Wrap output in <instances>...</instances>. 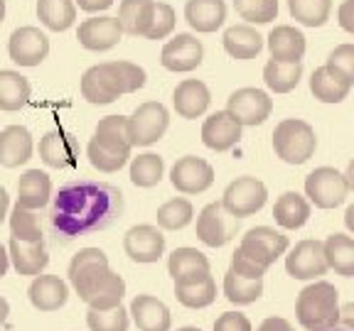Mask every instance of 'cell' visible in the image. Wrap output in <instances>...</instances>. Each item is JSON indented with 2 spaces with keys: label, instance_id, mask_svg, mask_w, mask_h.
<instances>
[{
  "label": "cell",
  "instance_id": "cell-1",
  "mask_svg": "<svg viewBox=\"0 0 354 331\" xmlns=\"http://www.w3.org/2000/svg\"><path fill=\"white\" fill-rule=\"evenodd\" d=\"M121 211V192L109 184L77 182L59 189L52 221L66 236L109 226Z\"/></svg>",
  "mask_w": 354,
  "mask_h": 331
},
{
  "label": "cell",
  "instance_id": "cell-2",
  "mask_svg": "<svg viewBox=\"0 0 354 331\" xmlns=\"http://www.w3.org/2000/svg\"><path fill=\"white\" fill-rule=\"evenodd\" d=\"M82 96L94 106H109L123 94L145 86V69L133 61H101L82 74Z\"/></svg>",
  "mask_w": 354,
  "mask_h": 331
},
{
  "label": "cell",
  "instance_id": "cell-3",
  "mask_svg": "<svg viewBox=\"0 0 354 331\" xmlns=\"http://www.w3.org/2000/svg\"><path fill=\"white\" fill-rule=\"evenodd\" d=\"M295 317L308 331L335 329L339 319V292L337 287L320 280L313 282L295 299Z\"/></svg>",
  "mask_w": 354,
  "mask_h": 331
},
{
  "label": "cell",
  "instance_id": "cell-4",
  "mask_svg": "<svg viewBox=\"0 0 354 331\" xmlns=\"http://www.w3.org/2000/svg\"><path fill=\"white\" fill-rule=\"evenodd\" d=\"M317 138L313 126L300 118H286L273 130V150L288 165H305L315 154Z\"/></svg>",
  "mask_w": 354,
  "mask_h": 331
},
{
  "label": "cell",
  "instance_id": "cell-5",
  "mask_svg": "<svg viewBox=\"0 0 354 331\" xmlns=\"http://www.w3.org/2000/svg\"><path fill=\"white\" fill-rule=\"evenodd\" d=\"M170 113L160 101H145L128 116V135L133 148H148L167 132Z\"/></svg>",
  "mask_w": 354,
  "mask_h": 331
},
{
  "label": "cell",
  "instance_id": "cell-6",
  "mask_svg": "<svg viewBox=\"0 0 354 331\" xmlns=\"http://www.w3.org/2000/svg\"><path fill=\"white\" fill-rule=\"evenodd\" d=\"M347 179L335 167H317L305 177V197L317 209H335L347 199Z\"/></svg>",
  "mask_w": 354,
  "mask_h": 331
},
{
  "label": "cell",
  "instance_id": "cell-7",
  "mask_svg": "<svg viewBox=\"0 0 354 331\" xmlns=\"http://www.w3.org/2000/svg\"><path fill=\"white\" fill-rule=\"evenodd\" d=\"M266 199H268V189L261 179L256 177H236L227 189H224V197H221V206L229 211L236 219H246V216H254L256 211L263 209Z\"/></svg>",
  "mask_w": 354,
  "mask_h": 331
},
{
  "label": "cell",
  "instance_id": "cell-8",
  "mask_svg": "<svg viewBox=\"0 0 354 331\" xmlns=\"http://www.w3.org/2000/svg\"><path fill=\"white\" fill-rule=\"evenodd\" d=\"M109 270V258L101 248H82L74 253L72 263H69V282H72L74 292L79 294L82 302L104 280Z\"/></svg>",
  "mask_w": 354,
  "mask_h": 331
},
{
  "label": "cell",
  "instance_id": "cell-9",
  "mask_svg": "<svg viewBox=\"0 0 354 331\" xmlns=\"http://www.w3.org/2000/svg\"><path fill=\"white\" fill-rule=\"evenodd\" d=\"M239 226L236 216L229 214L221 201H212L197 216V238L209 248H221L234 238Z\"/></svg>",
  "mask_w": 354,
  "mask_h": 331
},
{
  "label": "cell",
  "instance_id": "cell-10",
  "mask_svg": "<svg viewBox=\"0 0 354 331\" xmlns=\"http://www.w3.org/2000/svg\"><path fill=\"white\" fill-rule=\"evenodd\" d=\"M227 110L236 118L241 126H263L268 118H271L273 110V101L271 96L266 94L263 88H239L229 96L227 101Z\"/></svg>",
  "mask_w": 354,
  "mask_h": 331
},
{
  "label": "cell",
  "instance_id": "cell-11",
  "mask_svg": "<svg viewBox=\"0 0 354 331\" xmlns=\"http://www.w3.org/2000/svg\"><path fill=\"white\" fill-rule=\"evenodd\" d=\"M239 250H243L251 260H256L268 270L288 250V236H283L281 231H276L271 226H256L251 231H246V236L239 243Z\"/></svg>",
  "mask_w": 354,
  "mask_h": 331
},
{
  "label": "cell",
  "instance_id": "cell-12",
  "mask_svg": "<svg viewBox=\"0 0 354 331\" xmlns=\"http://www.w3.org/2000/svg\"><path fill=\"white\" fill-rule=\"evenodd\" d=\"M8 54L17 66H39L50 54V37L35 25H22L8 39Z\"/></svg>",
  "mask_w": 354,
  "mask_h": 331
},
{
  "label": "cell",
  "instance_id": "cell-13",
  "mask_svg": "<svg viewBox=\"0 0 354 331\" xmlns=\"http://www.w3.org/2000/svg\"><path fill=\"white\" fill-rule=\"evenodd\" d=\"M286 270L293 280H315V277L325 275L330 270V265H327L322 241H315V238L300 241L286 255Z\"/></svg>",
  "mask_w": 354,
  "mask_h": 331
},
{
  "label": "cell",
  "instance_id": "cell-14",
  "mask_svg": "<svg viewBox=\"0 0 354 331\" xmlns=\"http://www.w3.org/2000/svg\"><path fill=\"white\" fill-rule=\"evenodd\" d=\"M170 182L180 194H202L214 184V167L202 157L185 154L172 165Z\"/></svg>",
  "mask_w": 354,
  "mask_h": 331
},
{
  "label": "cell",
  "instance_id": "cell-15",
  "mask_svg": "<svg viewBox=\"0 0 354 331\" xmlns=\"http://www.w3.org/2000/svg\"><path fill=\"white\" fill-rule=\"evenodd\" d=\"M205 59V47L194 34L189 32H180L165 42L160 52V64L165 66L167 72L175 74H185V72H194Z\"/></svg>",
  "mask_w": 354,
  "mask_h": 331
},
{
  "label": "cell",
  "instance_id": "cell-16",
  "mask_svg": "<svg viewBox=\"0 0 354 331\" xmlns=\"http://www.w3.org/2000/svg\"><path fill=\"white\" fill-rule=\"evenodd\" d=\"M123 37V28L118 17L113 15H94L88 20L79 22L77 39L84 50L91 52H106L111 47H116Z\"/></svg>",
  "mask_w": 354,
  "mask_h": 331
},
{
  "label": "cell",
  "instance_id": "cell-17",
  "mask_svg": "<svg viewBox=\"0 0 354 331\" xmlns=\"http://www.w3.org/2000/svg\"><path fill=\"white\" fill-rule=\"evenodd\" d=\"M123 250L133 263H158L165 253V236L150 223H140L128 228L123 236Z\"/></svg>",
  "mask_w": 354,
  "mask_h": 331
},
{
  "label": "cell",
  "instance_id": "cell-18",
  "mask_svg": "<svg viewBox=\"0 0 354 331\" xmlns=\"http://www.w3.org/2000/svg\"><path fill=\"white\" fill-rule=\"evenodd\" d=\"M241 128L229 110H216L202 123V143L214 152H227L241 140Z\"/></svg>",
  "mask_w": 354,
  "mask_h": 331
},
{
  "label": "cell",
  "instance_id": "cell-19",
  "mask_svg": "<svg viewBox=\"0 0 354 331\" xmlns=\"http://www.w3.org/2000/svg\"><path fill=\"white\" fill-rule=\"evenodd\" d=\"M128 314L133 317L138 331H170L172 314L162 299L153 294H136L128 307Z\"/></svg>",
  "mask_w": 354,
  "mask_h": 331
},
{
  "label": "cell",
  "instance_id": "cell-20",
  "mask_svg": "<svg viewBox=\"0 0 354 331\" xmlns=\"http://www.w3.org/2000/svg\"><path fill=\"white\" fill-rule=\"evenodd\" d=\"M209 103H212L209 88H207L205 81H199V79H185V81L177 83L175 94H172V106H175L177 116L187 118V121L205 116Z\"/></svg>",
  "mask_w": 354,
  "mask_h": 331
},
{
  "label": "cell",
  "instance_id": "cell-21",
  "mask_svg": "<svg viewBox=\"0 0 354 331\" xmlns=\"http://www.w3.org/2000/svg\"><path fill=\"white\" fill-rule=\"evenodd\" d=\"M35 140L25 126H8L0 130V165L20 167L32 157Z\"/></svg>",
  "mask_w": 354,
  "mask_h": 331
},
{
  "label": "cell",
  "instance_id": "cell-22",
  "mask_svg": "<svg viewBox=\"0 0 354 331\" xmlns=\"http://www.w3.org/2000/svg\"><path fill=\"white\" fill-rule=\"evenodd\" d=\"M28 297L39 312H57L69 299V285L57 275H37L30 282Z\"/></svg>",
  "mask_w": 354,
  "mask_h": 331
},
{
  "label": "cell",
  "instance_id": "cell-23",
  "mask_svg": "<svg viewBox=\"0 0 354 331\" xmlns=\"http://www.w3.org/2000/svg\"><path fill=\"white\" fill-rule=\"evenodd\" d=\"M8 255H10V263L17 270V275H25V277L42 275L44 268L50 265V255H47V248H44V241L25 243V241H17V238H10Z\"/></svg>",
  "mask_w": 354,
  "mask_h": 331
},
{
  "label": "cell",
  "instance_id": "cell-24",
  "mask_svg": "<svg viewBox=\"0 0 354 331\" xmlns=\"http://www.w3.org/2000/svg\"><path fill=\"white\" fill-rule=\"evenodd\" d=\"M39 157L47 167H55V170H64V167H72L77 162V143L69 132L55 130L44 132L39 138Z\"/></svg>",
  "mask_w": 354,
  "mask_h": 331
},
{
  "label": "cell",
  "instance_id": "cell-25",
  "mask_svg": "<svg viewBox=\"0 0 354 331\" xmlns=\"http://www.w3.org/2000/svg\"><path fill=\"white\" fill-rule=\"evenodd\" d=\"M305 34L293 25H276L268 32V50H271V59L283 61V64H295L303 61L305 57Z\"/></svg>",
  "mask_w": 354,
  "mask_h": 331
},
{
  "label": "cell",
  "instance_id": "cell-26",
  "mask_svg": "<svg viewBox=\"0 0 354 331\" xmlns=\"http://www.w3.org/2000/svg\"><path fill=\"white\" fill-rule=\"evenodd\" d=\"M185 20L197 32H216L227 20V3L224 0H187Z\"/></svg>",
  "mask_w": 354,
  "mask_h": 331
},
{
  "label": "cell",
  "instance_id": "cell-27",
  "mask_svg": "<svg viewBox=\"0 0 354 331\" xmlns=\"http://www.w3.org/2000/svg\"><path fill=\"white\" fill-rule=\"evenodd\" d=\"M167 272L175 282H192L209 275V260L197 248H175L167 258Z\"/></svg>",
  "mask_w": 354,
  "mask_h": 331
},
{
  "label": "cell",
  "instance_id": "cell-28",
  "mask_svg": "<svg viewBox=\"0 0 354 331\" xmlns=\"http://www.w3.org/2000/svg\"><path fill=\"white\" fill-rule=\"evenodd\" d=\"M221 42H224L227 54L234 57V59H254V57L263 50V34H261L254 25H249V22L227 28Z\"/></svg>",
  "mask_w": 354,
  "mask_h": 331
},
{
  "label": "cell",
  "instance_id": "cell-29",
  "mask_svg": "<svg viewBox=\"0 0 354 331\" xmlns=\"http://www.w3.org/2000/svg\"><path fill=\"white\" fill-rule=\"evenodd\" d=\"M349 88H352V83L327 64L317 66L310 77V91L322 103H339L349 96Z\"/></svg>",
  "mask_w": 354,
  "mask_h": 331
},
{
  "label": "cell",
  "instance_id": "cell-30",
  "mask_svg": "<svg viewBox=\"0 0 354 331\" xmlns=\"http://www.w3.org/2000/svg\"><path fill=\"white\" fill-rule=\"evenodd\" d=\"M52 197V179L42 170H28L17 182V204L25 209H42Z\"/></svg>",
  "mask_w": 354,
  "mask_h": 331
},
{
  "label": "cell",
  "instance_id": "cell-31",
  "mask_svg": "<svg viewBox=\"0 0 354 331\" xmlns=\"http://www.w3.org/2000/svg\"><path fill=\"white\" fill-rule=\"evenodd\" d=\"M101 148L111 150V152L126 154L131 157V135H128V116H106L96 123L94 138Z\"/></svg>",
  "mask_w": 354,
  "mask_h": 331
},
{
  "label": "cell",
  "instance_id": "cell-32",
  "mask_svg": "<svg viewBox=\"0 0 354 331\" xmlns=\"http://www.w3.org/2000/svg\"><path fill=\"white\" fill-rule=\"evenodd\" d=\"M273 219L281 228L286 231H295V228L305 226L310 219V201L300 197L298 192H286L276 199L273 204Z\"/></svg>",
  "mask_w": 354,
  "mask_h": 331
},
{
  "label": "cell",
  "instance_id": "cell-33",
  "mask_svg": "<svg viewBox=\"0 0 354 331\" xmlns=\"http://www.w3.org/2000/svg\"><path fill=\"white\" fill-rule=\"evenodd\" d=\"M32 86L15 69H0V110H20L30 101Z\"/></svg>",
  "mask_w": 354,
  "mask_h": 331
},
{
  "label": "cell",
  "instance_id": "cell-34",
  "mask_svg": "<svg viewBox=\"0 0 354 331\" xmlns=\"http://www.w3.org/2000/svg\"><path fill=\"white\" fill-rule=\"evenodd\" d=\"M327 265L342 277H354V238L344 233H332L322 243Z\"/></svg>",
  "mask_w": 354,
  "mask_h": 331
},
{
  "label": "cell",
  "instance_id": "cell-35",
  "mask_svg": "<svg viewBox=\"0 0 354 331\" xmlns=\"http://www.w3.org/2000/svg\"><path fill=\"white\" fill-rule=\"evenodd\" d=\"M177 302L187 309H205L216 299V282L212 275L199 277L192 282H175Z\"/></svg>",
  "mask_w": 354,
  "mask_h": 331
},
{
  "label": "cell",
  "instance_id": "cell-36",
  "mask_svg": "<svg viewBox=\"0 0 354 331\" xmlns=\"http://www.w3.org/2000/svg\"><path fill=\"white\" fill-rule=\"evenodd\" d=\"M37 20L47 30L64 32L77 20V3L74 0H37Z\"/></svg>",
  "mask_w": 354,
  "mask_h": 331
},
{
  "label": "cell",
  "instance_id": "cell-37",
  "mask_svg": "<svg viewBox=\"0 0 354 331\" xmlns=\"http://www.w3.org/2000/svg\"><path fill=\"white\" fill-rule=\"evenodd\" d=\"M155 0H121L118 6V22L126 34L145 37V30L150 25Z\"/></svg>",
  "mask_w": 354,
  "mask_h": 331
},
{
  "label": "cell",
  "instance_id": "cell-38",
  "mask_svg": "<svg viewBox=\"0 0 354 331\" xmlns=\"http://www.w3.org/2000/svg\"><path fill=\"white\" fill-rule=\"evenodd\" d=\"M303 79V61H295V64H283V61L268 59L263 66V81L266 86L276 91V94H288L293 91L295 86Z\"/></svg>",
  "mask_w": 354,
  "mask_h": 331
},
{
  "label": "cell",
  "instance_id": "cell-39",
  "mask_svg": "<svg viewBox=\"0 0 354 331\" xmlns=\"http://www.w3.org/2000/svg\"><path fill=\"white\" fill-rule=\"evenodd\" d=\"M123 294H126V282H123V277L118 275V272L109 270L104 275V280L91 290V294H88L84 302L88 304V309H113L121 304Z\"/></svg>",
  "mask_w": 354,
  "mask_h": 331
},
{
  "label": "cell",
  "instance_id": "cell-40",
  "mask_svg": "<svg viewBox=\"0 0 354 331\" xmlns=\"http://www.w3.org/2000/svg\"><path fill=\"white\" fill-rule=\"evenodd\" d=\"M162 174H165V160L160 154L145 152L133 157L131 162V182L140 189H150L155 184H160Z\"/></svg>",
  "mask_w": 354,
  "mask_h": 331
},
{
  "label": "cell",
  "instance_id": "cell-41",
  "mask_svg": "<svg viewBox=\"0 0 354 331\" xmlns=\"http://www.w3.org/2000/svg\"><path fill=\"white\" fill-rule=\"evenodd\" d=\"M263 294V280H249V277L236 275L234 270H229L224 275V297L232 304H254L256 299Z\"/></svg>",
  "mask_w": 354,
  "mask_h": 331
},
{
  "label": "cell",
  "instance_id": "cell-42",
  "mask_svg": "<svg viewBox=\"0 0 354 331\" xmlns=\"http://www.w3.org/2000/svg\"><path fill=\"white\" fill-rule=\"evenodd\" d=\"M288 10L300 25L308 28H322L330 20L332 0H288Z\"/></svg>",
  "mask_w": 354,
  "mask_h": 331
},
{
  "label": "cell",
  "instance_id": "cell-43",
  "mask_svg": "<svg viewBox=\"0 0 354 331\" xmlns=\"http://www.w3.org/2000/svg\"><path fill=\"white\" fill-rule=\"evenodd\" d=\"M192 216H194V206L189 204V199L175 197L158 209L155 219H158V226L165 228V231H180V228H185L192 221Z\"/></svg>",
  "mask_w": 354,
  "mask_h": 331
},
{
  "label": "cell",
  "instance_id": "cell-44",
  "mask_svg": "<svg viewBox=\"0 0 354 331\" xmlns=\"http://www.w3.org/2000/svg\"><path fill=\"white\" fill-rule=\"evenodd\" d=\"M10 233L12 238L25 243H39L42 241V226H39V216L32 209L15 204L10 211Z\"/></svg>",
  "mask_w": 354,
  "mask_h": 331
},
{
  "label": "cell",
  "instance_id": "cell-45",
  "mask_svg": "<svg viewBox=\"0 0 354 331\" xmlns=\"http://www.w3.org/2000/svg\"><path fill=\"white\" fill-rule=\"evenodd\" d=\"M131 314L121 304L113 309H88L86 326L88 331H128Z\"/></svg>",
  "mask_w": 354,
  "mask_h": 331
},
{
  "label": "cell",
  "instance_id": "cell-46",
  "mask_svg": "<svg viewBox=\"0 0 354 331\" xmlns=\"http://www.w3.org/2000/svg\"><path fill=\"white\" fill-rule=\"evenodd\" d=\"M234 10L249 25H266L278 17V0H234Z\"/></svg>",
  "mask_w": 354,
  "mask_h": 331
},
{
  "label": "cell",
  "instance_id": "cell-47",
  "mask_svg": "<svg viewBox=\"0 0 354 331\" xmlns=\"http://www.w3.org/2000/svg\"><path fill=\"white\" fill-rule=\"evenodd\" d=\"M175 8L170 3H162V0H155L153 15H150V25L145 30V37L148 39H165L167 34L175 30Z\"/></svg>",
  "mask_w": 354,
  "mask_h": 331
},
{
  "label": "cell",
  "instance_id": "cell-48",
  "mask_svg": "<svg viewBox=\"0 0 354 331\" xmlns=\"http://www.w3.org/2000/svg\"><path fill=\"white\" fill-rule=\"evenodd\" d=\"M86 157H88V162H91V167H94V170L106 172V174H113V172H118L128 162L126 154L111 152V150L101 148V145L96 143V140H88V145H86Z\"/></svg>",
  "mask_w": 354,
  "mask_h": 331
},
{
  "label": "cell",
  "instance_id": "cell-49",
  "mask_svg": "<svg viewBox=\"0 0 354 331\" xmlns=\"http://www.w3.org/2000/svg\"><path fill=\"white\" fill-rule=\"evenodd\" d=\"M325 64L342 74L349 83H354V44H339V47H335L327 54Z\"/></svg>",
  "mask_w": 354,
  "mask_h": 331
},
{
  "label": "cell",
  "instance_id": "cell-50",
  "mask_svg": "<svg viewBox=\"0 0 354 331\" xmlns=\"http://www.w3.org/2000/svg\"><path fill=\"white\" fill-rule=\"evenodd\" d=\"M229 270H234L236 275H241V277H249V280H263V275H266V268L263 265H259L256 260H251L249 255L243 253V250H234V255H232V268Z\"/></svg>",
  "mask_w": 354,
  "mask_h": 331
},
{
  "label": "cell",
  "instance_id": "cell-51",
  "mask_svg": "<svg viewBox=\"0 0 354 331\" xmlns=\"http://www.w3.org/2000/svg\"><path fill=\"white\" fill-rule=\"evenodd\" d=\"M214 331H254L251 321L241 312H224L219 319L214 321Z\"/></svg>",
  "mask_w": 354,
  "mask_h": 331
},
{
  "label": "cell",
  "instance_id": "cell-52",
  "mask_svg": "<svg viewBox=\"0 0 354 331\" xmlns=\"http://www.w3.org/2000/svg\"><path fill=\"white\" fill-rule=\"evenodd\" d=\"M337 20L339 28L347 30L349 34H354V0H344L337 10Z\"/></svg>",
  "mask_w": 354,
  "mask_h": 331
},
{
  "label": "cell",
  "instance_id": "cell-53",
  "mask_svg": "<svg viewBox=\"0 0 354 331\" xmlns=\"http://www.w3.org/2000/svg\"><path fill=\"white\" fill-rule=\"evenodd\" d=\"M337 329H342V331H354V302H347L344 307H339Z\"/></svg>",
  "mask_w": 354,
  "mask_h": 331
},
{
  "label": "cell",
  "instance_id": "cell-54",
  "mask_svg": "<svg viewBox=\"0 0 354 331\" xmlns=\"http://www.w3.org/2000/svg\"><path fill=\"white\" fill-rule=\"evenodd\" d=\"M256 331H295V329H293V324L288 319H283V317H268Z\"/></svg>",
  "mask_w": 354,
  "mask_h": 331
},
{
  "label": "cell",
  "instance_id": "cell-55",
  "mask_svg": "<svg viewBox=\"0 0 354 331\" xmlns=\"http://www.w3.org/2000/svg\"><path fill=\"white\" fill-rule=\"evenodd\" d=\"M74 3L86 12H101L113 6V0H74Z\"/></svg>",
  "mask_w": 354,
  "mask_h": 331
},
{
  "label": "cell",
  "instance_id": "cell-56",
  "mask_svg": "<svg viewBox=\"0 0 354 331\" xmlns=\"http://www.w3.org/2000/svg\"><path fill=\"white\" fill-rule=\"evenodd\" d=\"M8 209H10V197H8L6 187H0V223H3V221H6Z\"/></svg>",
  "mask_w": 354,
  "mask_h": 331
},
{
  "label": "cell",
  "instance_id": "cell-57",
  "mask_svg": "<svg viewBox=\"0 0 354 331\" xmlns=\"http://www.w3.org/2000/svg\"><path fill=\"white\" fill-rule=\"evenodd\" d=\"M8 268H10V255H8V248L0 243V277L8 275Z\"/></svg>",
  "mask_w": 354,
  "mask_h": 331
},
{
  "label": "cell",
  "instance_id": "cell-58",
  "mask_svg": "<svg viewBox=\"0 0 354 331\" xmlns=\"http://www.w3.org/2000/svg\"><path fill=\"white\" fill-rule=\"evenodd\" d=\"M8 314H10V304H8L6 297H0V326L8 321Z\"/></svg>",
  "mask_w": 354,
  "mask_h": 331
},
{
  "label": "cell",
  "instance_id": "cell-59",
  "mask_svg": "<svg viewBox=\"0 0 354 331\" xmlns=\"http://www.w3.org/2000/svg\"><path fill=\"white\" fill-rule=\"evenodd\" d=\"M344 226H347L349 231L354 233V204L347 206V211H344Z\"/></svg>",
  "mask_w": 354,
  "mask_h": 331
},
{
  "label": "cell",
  "instance_id": "cell-60",
  "mask_svg": "<svg viewBox=\"0 0 354 331\" xmlns=\"http://www.w3.org/2000/svg\"><path fill=\"white\" fill-rule=\"evenodd\" d=\"M344 179H347V187L354 189V160L347 165V172H344Z\"/></svg>",
  "mask_w": 354,
  "mask_h": 331
},
{
  "label": "cell",
  "instance_id": "cell-61",
  "mask_svg": "<svg viewBox=\"0 0 354 331\" xmlns=\"http://www.w3.org/2000/svg\"><path fill=\"white\" fill-rule=\"evenodd\" d=\"M6 20V0H0V22Z\"/></svg>",
  "mask_w": 354,
  "mask_h": 331
},
{
  "label": "cell",
  "instance_id": "cell-62",
  "mask_svg": "<svg viewBox=\"0 0 354 331\" xmlns=\"http://www.w3.org/2000/svg\"><path fill=\"white\" fill-rule=\"evenodd\" d=\"M177 331H202V329H197V326H183V329H177Z\"/></svg>",
  "mask_w": 354,
  "mask_h": 331
},
{
  "label": "cell",
  "instance_id": "cell-63",
  "mask_svg": "<svg viewBox=\"0 0 354 331\" xmlns=\"http://www.w3.org/2000/svg\"><path fill=\"white\" fill-rule=\"evenodd\" d=\"M327 331H342V329H337V326H335V329H327Z\"/></svg>",
  "mask_w": 354,
  "mask_h": 331
}]
</instances>
